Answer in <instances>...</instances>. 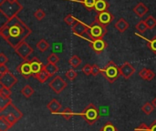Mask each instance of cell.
Wrapping results in <instances>:
<instances>
[{
    "instance_id": "7bdbcfd3",
    "label": "cell",
    "mask_w": 156,
    "mask_h": 131,
    "mask_svg": "<svg viewBox=\"0 0 156 131\" xmlns=\"http://www.w3.org/2000/svg\"><path fill=\"white\" fill-rule=\"evenodd\" d=\"M136 130L138 131H151L150 130V127H148L145 123H142L138 128L135 129Z\"/></svg>"
},
{
    "instance_id": "b9f144b4",
    "label": "cell",
    "mask_w": 156,
    "mask_h": 131,
    "mask_svg": "<svg viewBox=\"0 0 156 131\" xmlns=\"http://www.w3.org/2000/svg\"><path fill=\"white\" fill-rule=\"evenodd\" d=\"M8 62V57L3 53H0V65H5V63Z\"/></svg>"
},
{
    "instance_id": "5bb4252c",
    "label": "cell",
    "mask_w": 156,
    "mask_h": 131,
    "mask_svg": "<svg viewBox=\"0 0 156 131\" xmlns=\"http://www.w3.org/2000/svg\"><path fill=\"white\" fill-rule=\"evenodd\" d=\"M29 62H30V65H31V69H32V72H33V77L43 69L44 65L42 64V62L37 57H35L32 59H30Z\"/></svg>"
},
{
    "instance_id": "ab89813d",
    "label": "cell",
    "mask_w": 156,
    "mask_h": 131,
    "mask_svg": "<svg viewBox=\"0 0 156 131\" xmlns=\"http://www.w3.org/2000/svg\"><path fill=\"white\" fill-rule=\"evenodd\" d=\"M82 72H83L84 75H86V76L92 75V66H90V64H86V65L82 67Z\"/></svg>"
},
{
    "instance_id": "ffe728a7",
    "label": "cell",
    "mask_w": 156,
    "mask_h": 131,
    "mask_svg": "<svg viewBox=\"0 0 156 131\" xmlns=\"http://www.w3.org/2000/svg\"><path fill=\"white\" fill-rule=\"evenodd\" d=\"M135 35H136V36H139L141 38L144 39V40L146 41V43H147V47L150 48V50H151L154 55H156V36H154L152 39H147V38H145L144 36L139 35L138 33H136Z\"/></svg>"
},
{
    "instance_id": "d6986e66",
    "label": "cell",
    "mask_w": 156,
    "mask_h": 131,
    "mask_svg": "<svg viewBox=\"0 0 156 131\" xmlns=\"http://www.w3.org/2000/svg\"><path fill=\"white\" fill-rule=\"evenodd\" d=\"M43 69L50 76V77H53L56 75V73L58 72V67L55 64H50V63H48L46 65H44L43 67Z\"/></svg>"
},
{
    "instance_id": "7402d4cb",
    "label": "cell",
    "mask_w": 156,
    "mask_h": 131,
    "mask_svg": "<svg viewBox=\"0 0 156 131\" xmlns=\"http://www.w3.org/2000/svg\"><path fill=\"white\" fill-rule=\"evenodd\" d=\"M20 93L26 98H29L33 96V94L35 93L34 88L29 86V85H26L24 88H22V89L20 90Z\"/></svg>"
},
{
    "instance_id": "6da1fadb",
    "label": "cell",
    "mask_w": 156,
    "mask_h": 131,
    "mask_svg": "<svg viewBox=\"0 0 156 131\" xmlns=\"http://www.w3.org/2000/svg\"><path fill=\"white\" fill-rule=\"evenodd\" d=\"M32 34V29L25 24L17 15L13 16L10 19L0 27V36L13 48L24 42Z\"/></svg>"
},
{
    "instance_id": "f546056e",
    "label": "cell",
    "mask_w": 156,
    "mask_h": 131,
    "mask_svg": "<svg viewBox=\"0 0 156 131\" xmlns=\"http://www.w3.org/2000/svg\"><path fill=\"white\" fill-rule=\"evenodd\" d=\"M1 115H3L5 118V119L12 125V127L19 120L15 115H13L12 113H9V112H6V114H1Z\"/></svg>"
},
{
    "instance_id": "7c38bea8",
    "label": "cell",
    "mask_w": 156,
    "mask_h": 131,
    "mask_svg": "<svg viewBox=\"0 0 156 131\" xmlns=\"http://www.w3.org/2000/svg\"><path fill=\"white\" fill-rule=\"evenodd\" d=\"M90 29V26H87L85 25L82 21L80 20H77V22L75 23L74 26H72L71 27V30H72V33L77 35L78 36H80L82 35H84L85 33H87Z\"/></svg>"
},
{
    "instance_id": "484cf974",
    "label": "cell",
    "mask_w": 156,
    "mask_h": 131,
    "mask_svg": "<svg viewBox=\"0 0 156 131\" xmlns=\"http://www.w3.org/2000/svg\"><path fill=\"white\" fill-rule=\"evenodd\" d=\"M12 128V125L5 119V118L1 115L0 116V131H7Z\"/></svg>"
},
{
    "instance_id": "9c48e42d",
    "label": "cell",
    "mask_w": 156,
    "mask_h": 131,
    "mask_svg": "<svg viewBox=\"0 0 156 131\" xmlns=\"http://www.w3.org/2000/svg\"><path fill=\"white\" fill-rule=\"evenodd\" d=\"M89 46L93 50V52L97 55L101 54L108 47L107 42L104 39H94V40H88Z\"/></svg>"
},
{
    "instance_id": "f6af8a7d",
    "label": "cell",
    "mask_w": 156,
    "mask_h": 131,
    "mask_svg": "<svg viewBox=\"0 0 156 131\" xmlns=\"http://www.w3.org/2000/svg\"><path fill=\"white\" fill-rule=\"evenodd\" d=\"M5 2H7V3L10 4V5H15V4H16L18 1H17V0H5L4 2H0V5H2Z\"/></svg>"
},
{
    "instance_id": "836d02e7",
    "label": "cell",
    "mask_w": 156,
    "mask_h": 131,
    "mask_svg": "<svg viewBox=\"0 0 156 131\" xmlns=\"http://www.w3.org/2000/svg\"><path fill=\"white\" fill-rule=\"evenodd\" d=\"M65 76H66V78H67L69 80L73 81V80L78 77V72L75 71L73 68H71V69H69V70L65 73Z\"/></svg>"
},
{
    "instance_id": "3957f363",
    "label": "cell",
    "mask_w": 156,
    "mask_h": 131,
    "mask_svg": "<svg viewBox=\"0 0 156 131\" xmlns=\"http://www.w3.org/2000/svg\"><path fill=\"white\" fill-rule=\"evenodd\" d=\"M101 74L103 75L110 84H113L121 76L119 67H117L113 61H110L103 68H101Z\"/></svg>"
},
{
    "instance_id": "1f68e13d",
    "label": "cell",
    "mask_w": 156,
    "mask_h": 131,
    "mask_svg": "<svg viewBox=\"0 0 156 131\" xmlns=\"http://www.w3.org/2000/svg\"><path fill=\"white\" fill-rule=\"evenodd\" d=\"M78 2L82 3L84 5V6L86 7V9L92 10V9H94V5H95V3H96V0H80V1H78Z\"/></svg>"
},
{
    "instance_id": "83f0119b",
    "label": "cell",
    "mask_w": 156,
    "mask_h": 131,
    "mask_svg": "<svg viewBox=\"0 0 156 131\" xmlns=\"http://www.w3.org/2000/svg\"><path fill=\"white\" fill-rule=\"evenodd\" d=\"M59 115H61V116L63 117V119H66V120H69L73 116H75V113L71 110V109H69V108H66V109H64V110H63L62 112H60V113H59Z\"/></svg>"
},
{
    "instance_id": "4316f807",
    "label": "cell",
    "mask_w": 156,
    "mask_h": 131,
    "mask_svg": "<svg viewBox=\"0 0 156 131\" xmlns=\"http://www.w3.org/2000/svg\"><path fill=\"white\" fill-rule=\"evenodd\" d=\"M69 64L72 67V68H77V67H79V66H80V64H81V59H80L77 55H73V56L69 58Z\"/></svg>"
},
{
    "instance_id": "f1b7e54d",
    "label": "cell",
    "mask_w": 156,
    "mask_h": 131,
    "mask_svg": "<svg viewBox=\"0 0 156 131\" xmlns=\"http://www.w3.org/2000/svg\"><path fill=\"white\" fill-rule=\"evenodd\" d=\"M155 108L154 107V105L152 104V103H150V102H147V103H145L143 107H142V111L144 113V114H146V115H151L152 114V112L154 111V109Z\"/></svg>"
},
{
    "instance_id": "44dd1931",
    "label": "cell",
    "mask_w": 156,
    "mask_h": 131,
    "mask_svg": "<svg viewBox=\"0 0 156 131\" xmlns=\"http://www.w3.org/2000/svg\"><path fill=\"white\" fill-rule=\"evenodd\" d=\"M12 103L11 98H4L0 96V113H3Z\"/></svg>"
},
{
    "instance_id": "c3c4849f",
    "label": "cell",
    "mask_w": 156,
    "mask_h": 131,
    "mask_svg": "<svg viewBox=\"0 0 156 131\" xmlns=\"http://www.w3.org/2000/svg\"><path fill=\"white\" fill-rule=\"evenodd\" d=\"M4 1H5V0H1V2H4Z\"/></svg>"
},
{
    "instance_id": "d590c367",
    "label": "cell",
    "mask_w": 156,
    "mask_h": 131,
    "mask_svg": "<svg viewBox=\"0 0 156 131\" xmlns=\"http://www.w3.org/2000/svg\"><path fill=\"white\" fill-rule=\"evenodd\" d=\"M47 60H48V63L57 65V63L59 61V57H58V55H56L55 53H51V54L48 57Z\"/></svg>"
},
{
    "instance_id": "e575fe53",
    "label": "cell",
    "mask_w": 156,
    "mask_h": 131,
    "mask_svg": "<svg viewBox=\"0 0 156 131\" xmlns=\"http://www.w3.org/2000/svg\"><path fill=\"white\" fill-rule=\"evenodd\" d=\"M77 18L76 17H74L71 14H69L65 18H64V22L67 24V25H69V26H74L75 25V23L77 22Z\"/></svg>"
},
{
    "instance_id": "cb8c5ba5",
    "label": "cell",
    "mask_w": 156,
    "mask_h": 131,
    "mask_svg": "<svg viewBox=\"0 0 156 131\" xmlns=\"http://www.w3.org/2000/svg\"><path fill=\"white\" fill-rule=\"evenodd\" d=\"M6 109H7V111H6V112L12 113V114H13V115H15L18 119H22V117H23V113H22V112H21V111H20V110H19V109H17V108H16L13 103H12V104H11V105H10Z\"/></svg>"
},
{
    "instance_id": "ac0fdd59",
    "label": "cell",
    "mask_w": 156,
    "mask_h": 131,
    "mask_svg": "<svg viewBox=\"0 0 156 131\" xmlns=\"http://www.w3.org/2000/svg\"><path fill=\"white\" fill-rule=\"evenodd\" d=\"M109 6H110V4L107 0H96L94 10L97 11L98 13H101V12L107 11Z\"/></svg>"
},
{
    "instance_id": "7dc6e473",
    "label": "cell",
    "mask_w": 156,
    "mask_h": 131,
    "mask_svg": "<svg viewBox=\"0 0 156 131\" xmlns=\"http://www.w3.org/2000/svg\"><path fill=\"white\" fill-rule=\"evenodd\" d=\"M152 104L154 105V107L156 109V98L154 99V100H153V101H152Z\"/></svg>"
},
{
    "instance_id": "60d3db41",
    "label": "cell",
    "mask_w": 156,
    "mask_h": 131,
    "mask_svg": "<svg viewBox=\"0 0 156 131\" xmlns=\"http://www.w3.org/2000/svg\"><path fill=\"white\" fill-rule=\"evenodd\" d=\"M101 68H100L99 66H98L97 64L92 65V76L96 77V76H98L99 74H101Z\"/></svg>"
},
{
    "instance_id": "2e32d148",
    "label": "cell",
    "mask_w": 156,
    "mask_h": 131,
    "mask_svg": "<svg viewBox=\"0 0 156 131\" xmlns=\"http://www.w3.org/2000/svg\"><path fill=\"white\" fill-rule=\"evenodd\" d=\"M139 76L144 79V80H147V81H152L154 78H155V73L149 69V68H146V67H143L140 71H139Z\"/></svg>"
},
{
    "instance_id": "603a6c76",
    "label": "cell",
    "mask_w": 156,
    "mask_h": 131,
    "mask_svg": "<svg viewBox=\"0 0 156 131\" xmlns=\"http://www.w3.org/2000/svg\"><path fill=\"white\" fill-rule=\"evenodd\" d=\"M36 47L40 51V52H46L48 48H49V43L44 39V38H41L37 44H36Z\"/></svg>"
},
{
    "instance_id": "d4e9b609",
    "label": "cell",
    "mask_w": 156,
    "mask_h": 131,
    "mask_svg": "<svg viewBox=\"0 0 156 131\" xmlns=\"http://www.w3.org/2000/svg\"><path fill=\"white\" fill-rule=\"evenodd\" d=\"M34 78H37L40 83H45L49 78H50V76L44 70V69H42L40 72H38L37 75H35L34 76Z\"/></svg>"
},
{
    "instance_id": "9a60e30c",
    "label": "cell",
    "mask_w": 156,
    "mask_h": 131,
    "mask_svg": "<svg viewBox=\"0 0 156 131\" xmlns=\"http://www.w3.org/2000/svg\"><path fill=\"white\" fill-rule=\"evenodd\" d=\"M133 11L135 13V15L138 16V17H143L144 15H146V13L149 11V8L143 3V2H140L138 3L133 9Z\"/></svg>"
},
{
    "instance_id": "bcb514c9",
    "label": "cell",
    "mask_w": 156,
    "mask_h": 131,
    "mask_svg": "<svg viewBox=\"0 0 156 131\" xmlns=\"http://www.w3.org/2000/svg\"><path fill=\"white\" fill-rule=\"evenodd\" d=\"M150 130L156 131V120H154V121L151 124V126H150Z\"/></svg>"
},
{
    "instance_id": "ba28073f",
    "label": "cell",
    "mask_w": 156,
    "mask_h": 131,
    "mask_svg": "<svg viewBox=\"0 0 156 131\" xmlns=\"http://www.w3.org/2000/svg\"><path fill=\"white\" fill-rule=\"evenodd\" d=\"M17 82H18L17 78L15 77V75H13L10 72L0 76V84H1V86L5 87L6 88L11 89Z\"/></svg>"
},
{
    "instance_id": "8992f818",
    "label": "cell",
    "mask_w": 156,
    "mask_h": 131,
    "mask_svg": "<svg viewBox=\"0 0 156 131\" xmlns=\"http://www.w3.org/2000/svg\"><path fill=\"white\" fill-rule=\"evenodd\" d=\"M48 87L56 93V94H60L67 87H68V83L66 82V80L63 79V78H61L60 76H56L49 83H48Z\"/></svg>"
},
{
    "instance_id": "f35d334b",
    "label": "cell",
    "mask_w": 156,
    "mask_h": 131,
    "mask_svg": "<svg viewBox=\"0 0 156 131\" xmlns=\"http://www.w3.org/2000/svg\"><path fill=\"white\" fill-rule=\"evenodd\" d=\"M100 131H118V130H117V129L115 128V126H114L111 121H109V122H107V123L102 127V129H101Z\"/></svg>"
},
{
    "instance_id": "4dcf8cb0",
    "label": "cell",
    "mask_w": 156,
    "mask_h": 131,
    "mask_svg": "<svg viewBox=\"0 0 156 131\" xmlns=\"http://www.w3.org/2000/svg\"><path fill=\"white\" fill-rule=\"evenodd\" d=\"M135 28H136V29L139 31V33H141V34H144L147 29H149L144 20H141L140 22H138V23L136 24V26H135Z\"/></svg>"
},
{
    "instance_id": "4fadbf2b",
    "label": "cell",
    "mask_w": 156,
    "mask_h": 131,
    "mask_svg": "<svg viewBox=\"0 0 156 131\" xmlns=\"http://www.w3.org/2000/svg\"><path fill=\"white\" fill-rule=\"evenodd\" d=\"M62 106H61V103L58 102V99L56 98H53L51 99L48 105H47V109L50 111V113L52 114H59V111L61 109Z\"/></svg>"
},
{
    "instance_id": "ee69618b",
    "label": "cell",
    "mask_w": 156,
    "mask_h": 131,
    "mask_svg": "<svg viewBox=\"0 0 156 131\" xmlns=\"http://www.w3.org/2000/svg\"><path fill=\"white\" fill-rule=\"evenodd\" d=\"M8 72H9V69L5 65H0V76L5 75Z\"/></svg>"
},
{
    "instance_id": "e0dca14e",
    "label": "cell",
    "mask_w": 156,
    "mask_h": 131,
    "mask_svg": "<svg viewBox=\"0 0 156 131\" xmlns=\"http://www.w3.org/2000/svg\"><path fill=\"white\" fill-rule=\"evenodd\" d=\"M129 26H130L129 23L123 17L117 20V22H115V24H114V27L121 33H124L129 28Z\"/></svg>"
},
{
    "instance_id": "30bf717a",
    "label": "cell",
    "mask_w": 156,
    "mask_h": 131,
    "mask_svg": "<svg viewBox=\"0 0 156 131\" xmlns=\"http://www.w3.org/2000/svg\"><path fill=\"white\" fill-rule=\"evenodd\" d=\"M16 71L25 78H29L30 77H33V72L31 69V65L29 60L20 63L16 67Z\"/></svg>"
},
{
    "instance_id": "74e56055",
    "label": "cell",
    "mask_w": 156,
    "mask_h": 131,
    "mask_svg": "<svg viewBox=\"0 0 156 131\" xmlns=\"http://www.w3.org/2000/svg\"><path fill=\"white\" fill-rule=\"evenodd\" d=\"M34 16H35V18H36L37 20L41 21V20L46 16V13H45V11L42 10L41 8H38V9L34 13Z\"/></svg>"
},
{
    "instance_id": "681fc988",
    "label": "cell",
    "mask_w": 156,
    "mask_h": 131,
    "mask_svg": "<svg viewBox=\"0 0 156 131\" xmlns=\"http://www.w3.org/2000/svg\"><path fill=\"white\" fill-rule=\"evenodd\" d=\"M134 131H138V130H136V129H134Z\"/></svg>"
},
{
    "instance_id": "d6a6232c",
    "label": "cell",
    "mask_w": 156,
    "mask_h": 131,
    "mask_svg": "<svg viewBox=\"0 0 156 131\" xmlns=\"http://www.w3.org/2000/svg\"><path fill=\"white\" fill-rule=\"evenodd\" d=\"M144 21H145V23H146L149 29H153L154 27L156 26V18L154 17L153 16H149Z\"/></svg>"
},
{
    "instance_id": "52a82bcc",
    "label": "cell",
    "mask_w": 156,
    "mask_h": 131,
    "mask_svg": "<svg viewBox=\"0 0 156 131\" xmlns=\"http://www.w3.org/2000/svg\"><path fill=\"white\" fill-rule=\"evenodd\" d=\"M114 19V16L108 12V11H104V12H101L98 13V15L95 16L94 22L101 25V26H107L109 24H111Z\"/></svg>"
},
{
    "instance_id": "8fae6325",
    "label": "cell",
    "mask_w": 156,
    "mask_h": 131,
    "mask_svg": "<svg viewBox=\"0 0 156 131\" xmlns=\"http://www.w3.org/2000/svg\"><path fill=\"white\" fill-rule=\"evenodd\" d=\"M120 69V73L121 76L124 78V79L128 80L132 78V76H133V74L135 73V67L130 63V62H124L122 66L119 67Z\"/></svg>"
},
{
    "instance_id": "8d00e7d4",
    "label": "cell",
    "mask_w": 156,
    "mask_h": 131,
    "mask_svg": "<svg viewBox=\"0 0 156 131\" xmlns=\"http://www.w3.org/2000/svg\"><path fill=\"white\" fill-rule=\"evenodd\" d=\"M11 95H12L11 89L6 88L1 86V88H0V96H1V97H4V98H10Z\"/></svg>"
},
{
    "instance_id": "7a4b0ae2",
    "label": "cell",
    "mask_w": 156,
    "mask_h": 131,
    "mask_svg": "<svg viewBox=\"0 0 156 131\" xmlns=\"http://www.w3.org/2000/svg\"><path fill=\"white\" fill-rule=\"evenodd\" d=\"M76 116H80L83 118V119L90 125L92 126L99 119H100V110L95 107L92 103L89 104L82 112L80 113H75Z\"/></svg>"
},
{
    "instance_id": "277c9868",
    "label": "cell",
    "mask_w": 156,
    "mask_h": 131,
    "mask_svg": "<svg viewBox=\"0 0 156 131\" xmlns=\"http://www.w3.org/2000/svg\"><path fill=\"white\" fill-rule=\"evenodd\" d=\"M107 34V26H101L97 23H95L93 21V23L90 26V29L87 33H85L84 35L80 36H88L87 38H85L86 40H94V39H103V36Z\"/></svg>"
},
{
    "instance_id": "5b68a950",
    "label": "cell",
    "mask_w": 156,
    "mask_h": 131,
    "mask_svg": "<svg viewBox=\"0 0 156 131\" xmlns=\"http://www.w3.org/2000/svg\"><path fill=\"white\" fill-rule=\"evenodd\" d=\"M15 52L24 60V61H27V58L29 57V56L31 54H33L34 52V49L32 48V47L27 43L26 41L20 43L19 45H17L15 48Z\"/></svg>"
}]
</instances>
